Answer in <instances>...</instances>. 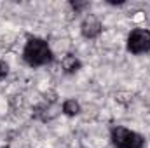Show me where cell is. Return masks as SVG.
<instances>
[{
    "label": "cell",
    "mask_w": 150,
    "mask_h": 148,
    "mask_svg": "<svg viewBox=\"0 0 150 148\" xmlns=\"http://www.w3.org/2000/svg\"><path fill=\"white\" fill-rule=\"evenodd\" d=\"M23 59L30 66H44L52 61L51 47L42 38H30L23 51Z\"/></svg>",
    "instance_id": "cell-1"
},
{
    "label": "cell",
    "mask_w": 150,
    "mask_h": 148,
    "mask_svg": "<svg viewBox=\"0 0 150 148\" xmlns=\"http://www.w3.org/2000/svg\"><path fill=\"white\" fill-rule=\"evenodd\" d=\"M112 143L115 148H143L145 138L131 129L117 125L112 129Z\"/></svg>",
    "instance_id": "cell-2"
},
{
    "label": "cell",
    "mask_w": 150,
    "mask_h": 148,
    "mask_svg": "<svg viewBox=\"0 0 150 148\" xmlns=\"http://www.w3.org/2000/svg\"><path fill=\"white\" fill-rule=\"evenodd\" d=\"M127 51L133 54H143V52L150 51L149 30H133L127 37Z\"/></svg>",
    "instance_id": "cell-3"
},
{
    "label": "cell",
    "mask_w": 150,
    "mask_h": 148,
    "mask_svg": "<svg viewBox=\"0 0 150 148\" xmlns=\"http://www.w3.org/2000/svg\"><path fill=\"white\" fill-rule=\"evenodd\" d=\"M101 23H100V19L96 18V16H93V14H89V16H86L84 18V21H82V25H80V30H82V35L86 38H96L100 33H101Z\"/></svg>",
    "instance_id": "cell-4"
},
{
    "label": "cell",
    "mask_w": 150,
    "mask_h": 148,
    "mask_svg": "<svg viewBox=\"0 0 150 148\" xmlns=\"http://www.w3.org/2000/svg\"><path fill=\"white\" fill-rule=\"evenodd\" d=\"M61 66H63V70H65L67 73H75V72L80 68V61H79L75 56L68 54V56H65V59H63Z\"/></svg>",
    "instance_id": "cell-5"
},
{
    "label": "cell",
    "mask_w": 150,
    "mask_h": 148,
    "mask_svg": "<svg viewBox=\"0 0 150 148\" xmlns=\"http://www.w3.org/2000/svg\"><path fill=\"white\" fill-rule=\"evenodd\" d=\"M79 111H80V105H79L75 99H67V101L63 103V113H65V115L74 117Z\"/></svg>",
    "instance_id": "cell-6"
},
{
    "label": "cell",
    "mask_w": 150,
    "mask_h": 148,
    "mask_svg": "<svg viewBox=\"0 0 150 148\" xmlns=\"http://www.w3.org/2000/svg\"><path fill=\"white\" fill-rule=\"evenodd\" d=\"M7 73H9V65L5 61H0V78H4Z\"/></svg>",
    "instance_id": "cell-7"
},
{
    "label": "cell",
    "mask_w": 150,
    "mask_h": 148,
    "mask_svg": "<svg viewBox=\"0 0 150 148\" xmlns=\"http://www.w3.org/2000/svg\"><path fill=\"white\" fill-rule=\"evenodd\" d=\"M86 5H87L86 2H84V4H75V2H72V7H74L75 11H80V9H84Z\"/></svg>",
    "instance_id": "cell-8"
},
{
    "label": "cell",
    "mask_w": 150,
    "mask_h": 148,
    "mask_svg": "<svg viewBox=\"0 0 150 148\" xmlns=\"http://www.w3.org/2000/svg\"><path fill=\"white\" fill-rule=\"evenodd\" d=\"M5 148H7V147H5Z\"/></svg>",
    "instance_id": "cell-9"
}]
</instances>
